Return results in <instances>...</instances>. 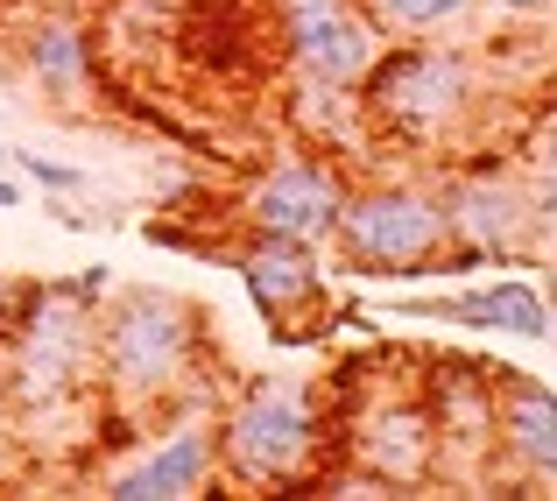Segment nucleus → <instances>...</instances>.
Instances as JSON below:
<instances>
[{
	"instance_id": "1",
	"label": "nucleus",
	"mask_w": 557,
	"mask_h": 501,
	"mask_svg": "<svg viewBox=\"0 0 557 501\" xmlns=\"http://www.w3.org/2000/svg\"><path fill=\"white\" fill-rule=\"evenodd\" d=\"M212 318L163 283L107 290L99 304V431H141L184 410H219L205 381Z\"/></svg>"
},
{
	"instance_id": "2",
	"label": "nucleus",
	"mask_w": 557,
	"mask_h": 501,
	"mask_svg": "<svg viewBox=\"0 0 557 501\" xmlns=\"http://www.w3.org/2000/svg\"><path fill=\"white\" fill-rule=\"evenodd\" d=\"M339 488H437V424L423 395V353H360L325 381Z\"/></svg>"
},
{
	"instance_id": "3",
	"label": "nucleus",
	"mask_w": 557,
	"mask_h": 501,
	"mask_svg": "<svg viewBox=\"0 0 557 501\" xmlns=\"http://www.w3.org/2000/svg\"><path fill=\"white\" fill-rule=\"evenodd\" d=\"M219 438V480L247 494H297V488H339L332 452V410L318 381L289 375H247L212 410Z\"/></svg>"
},
{
	"instance_id": "4",
	"label": "nucleus",
	"mask_w": 557,
	"mask_h": 501,
	"mask_svg": "<svg viewBox=\"0 0 557 501\" xmlns=\"http://www.w3.org/2000/svg\"><path fill=\"white\" fill-rule=\"evenodd\" d=\"M0 389L28 431L57 417L99 424V304L71 283H28L0 311Z\"/></svg>"
},
{
	"instance_id": "5",
	"label": "nucleus",
	"mask_w": 557,
	"mask_h": 501,
	"mask_svg": "<svg viewBox=\"0 0 557 501\" xmlns=\"http://www.w3.org/2000/svg\"><path fill=\"white\" fill-rule=\"evenodd\" d=\"M354 99H360V127L381 135L388 149L437 156L466 135V121L480 107V57L451 36L388 42Z\"/></svg>"
},
{
	"instance_id": "6",
	"label": "nucleus",
	"mask_w": 557,
	"mask_h": 501,
	"mask_svg": "<svg viewBox=\"0 0 557 501\" xmlns=\"http://www.w3.org/2000/svg\"><path fill=\"white\" fill-rule=\"evenodd\" d=\"M445 247H451V219H445V191L431 176L354 184L339 205V227H332L339 269L368 276V283H431Z\"/></svg>"
},
{
	"instance_id": "7",
	"label": "nucleus",
	"mask_w": 557,
	"mask_h": 501,
	"mask_svg": "<svg viewBox=\"0 0 557 501\" xmlns=\"http://www.w3.org/2000/svg\"><path fill=\"white\" fill-rule=\"evenodd\" d=\"M0 36H8V71L64 121H92L99 93V22L78 0H8L0 8Z\"/></svg>"
},
{
	"instance_id": "8",
	"label": "nucleus",
	"mask_w": 557,
	"mask_h": 501,
	"mask_svg": "<svg viewBox=\"0 0 557 501\" xmlns=\"http://www.w3.org/2000/svg\"><path fill=\"white\" fill-rule=\"evenodd\" d=\"M163 50L190 85L212 93H255L275 64V0H170L163 14Z\"/></svg>"
},
{
	"instance_id": "9",
	"label": "nucleus",
	"mask_w": 557,
	"mask_h": 501,
	"mask_svg": "<svg viewBox=\"0 0 557 501\" xmlns=\"http://www.w3.org/2000/svg\"><path fill=\"white\" fill-rule=\"evenodd\" d=\"M346 191H354L346 163H332V149H318V142H297V149H275L269 163L233 191V227L275 233V241H304V247H332Z\"/></svg>"
},
{
	"instance_id": "10",
	"label": "nucleus",
	"mask_w": 557,
	"mask_h": 501,
	"mask_svg": "<svg viewBox=\"0 0 557 501\" xmlns=\"http://www.w3.org/2000/svg\"><path fill=\"white\" fill-rule=\"evenodd\" d=\"M226 261H233L247 304L261 311L275 346H318V339L339 326L332 283H325V247L275 241V233H240Z\"/></svg>"
},
{
	"instance_id": "11",
	"label": "nucleus",
	"mask_w": 557,
	"mask_h": 501,
	"mask_svg": "<svg viewBox=\"0 0 557 501\" xmlns=\"http://www.w3.org/2000/svg\"><path fill=\"white\" fill-rule=\"evenodd\" d=\"M275 42L289 78L332 85V93H360L374 57L388 50L368 0H275Z\"/></svg>"
},
{
	"instance_id": "12",
	"label": "nucleus",
	"mask_w": 557,
	"mask_h": 501,
	"mask_svg": "<svg viewBox=\"0 0 557 501\" xmlns=\"http://www.w3.org/2000/svg\"><path fill=\"white\" fill-rule=\"evenodd\" d=\"M445 191V219H451V241L480 247L487 261H522L536 241H544V219H536L530 198V176L508 163L502 149H480L473 163L437 176Z\"/></svg>"
},
{
	"instance_id": "13",
	"label": "nucleus",
	"mask_w": 557,
	"mask_h": 501,
	"mask_svg": "<svg viewBox=\"0 0 557 501\" xmlns=\"http://www.w3.org/2000/svg\"><path fill=\"white\" fill-rule=\"evenodd\" d=\"M423 395H431V424H437V480L502 488V480H494V403H502V367L459 361V353H423Z\"/></svg>"
},
{
	"instance_id": "14",
	"label": "nucleus",
	"mask_w": 557,
	"mask_h": 501,
	"mask_svg": "<svg viewBox=\"0 0 557 501\" xmlns=\"http://www.w3.org/2000/svg\"><path fill=\"white\" fill-rule=\"evenodd\" d=\"M219 488V438L212 410H184L163 424L156 445H141L127 466L107 474V501H190Z\"/></svg>"
},
{
	"instance_id": "15",
	"label": "nucleus",
	"mask_w": 557,
	"mask_h": 501,
	"mask_svg": "<svg viewBox=\"0 0 557 501\" xmlns=\"http://www.w3.org/2000/svg\"><path fill=\"white\" fill-rule=\"evenodd\" d=\"M494 480H522L544 488L557 480V389L536 375H502V403H494Z\"/></svg>"
},
{
	"instance_id": "16",
	"label": "nucleus",
	"mask_w": 557,
	"mask_h": 501,
	"mask_svg": "<svg viewBox=\"0 0 557 501\" xmlns=\"http://www.w3.org/2000/svg\"><path fill=\"white\" fill-rule=\"evenodd\" d=\"M395 311L403 318H445V326H466V332H502V339H550V297L536 283H522V276L451 290V297H403Z\"/></svg>"
},
{
	"instance_id": "17",
	"label": "nucleus",
	"mask_w": 557,
	"mask_h": 501,
	"mask_svg": "<svg viewBox=\"0 0 557 501\" xmlns=\"http://www.w3.org/2000/svg\"><path fill=\"white\" fill-rule=\"evenodd\" d=\"M368 14L381 22V36H388V42H417V36L473 28L480 0H368Z\"/></svg>"
},
{
	"instance_id": "18",
	"label": "nucleus",
	"mask_w": 557,
	"mask_h": 501,
	"mask_svg": "<svg viewBox=\"0 0 557 501\" xmlns=\"http://www.w3.org/2000/svg\"><path fill=\"white\" fill-rule=\"evenodd\" d=\"M8 163H14V170H22V176H28V184H42V191H57V198H78V191H85V170H78V163H57V156H28V149H14V156H8Z\"/></svg>"
},
{
	"instance_id": "19",
	"label": "nucleus",
	"mask_w": 557,
	"mask_h": 501,
	"mask_svg": "<svg viewBox=\"0 0 557 501\" xmlns=\"http://www.w3.org/2000/svg\"><path fill=\"white\" fill-rule=\"evenodd\" d=\"M480 8L508 14V22H544V14H557V0H480Z\"/></svg>"
},
{
	"instance_id": "20",
	"label": "nucleus",
	"mask_w": 557,
	"mask_h": 501,
	"mask_svg": "<svg viewBox=\"0 0 557 501\" xmlns=\"http://www.w3.org/2000/svg\"><path fill=\"white\" fill-rule=\"evenodd\" d=\"M0 212H22V184L14 176H0Z\"/></svg>"
},
{
	"instance_id": "21",
	"label": "nucleus",
	"mask_w": 557,
	"mask_h": 501,
	"mask_svg": "<svg viewBox=\"0 0 557 501\" xmlns=\"http://www.w3.org/2000/svg\"><path fill=\"white\" fill-rule=\"evenodd\" d=\"M0 431H14V410H8V389H0Z\"/></svg>"
},
{
	"instance_id": "22",
	"label": "nucleus",
	"mask_w": 557,
	"mask_h": 501,
	"mask_svg": "<svg viewBox=\"0 0 557 501\" xmlns=\"http://www.w3.org/2000/svg\"><path fill=\"white\" fill-rule=\"evenodd\" d=\"M550 346H557V304H550Z\"/></svg>"
},
{
	"instance_id": "23",
	"label": "nucleus",
	"mask_w": 557,
	"mask_h": 501,
	"mask_svg": "<svg viewBox=\"0 0 557 501\" xmlns=\"http://www.w3.org/2000/svg\"><path fill=\"white\" fill-rule=\"evenodd\" d=\"M8 156H14V149H8V142H0V170H8Z\"/></svg>"
},
{
	"instance_id": "24",
	"label": "nucleus",
	"mask_w": 557,
	"mask_h": 501,
	"mask_svg": "<svg viewBox=\"0 0 557 501\" xmlns=\"http://www.w3.org/2000/svg\"><path fill=\"white\" fill-rule=\"evenodd\" d=\"M0 8H8V0H0Z\"/></svg>"
}]
</instances>
